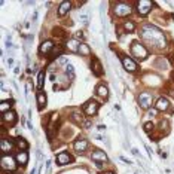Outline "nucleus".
Here are the masks:
<instances>
[{"label":"nucleus","mask_w":174,"mask_h":174,"mask_svg":"<svg viewBox=\"0 0 174 174\" xmlns=\"http://www.w3.org/2000/svg\"><path fill=\"white\" fill-rule=\"evenodd\" d=\"M131 54L137 60H140V61L147 58V49L141 43H138V42H132V45H131Z\"/></svg>","instance_id":"nucleus-2"},{"label":"nucleus","mask_w":174,"mask_h":174,"mask_svg":"<svg viewBox=\"0 0 174 174\" xmlns=\"http://www.w3.org/2000/svg\"><path fill=\"white\" fill-rule=\"evenodd\" d=\"M152 101H153V95L149 94V92H141L138 95V104L143 109H149L152 106Z\"/></svg>","instance_id":"nucleus-5"},{"label":"nucleus","mask_w":174,"mask_h":174,"mask_svg":"<svg viewBox=\"0 0 174 174\" xmlns=\"http://www.w3.org/2000/svg\"><path fill=\"white\" fill-rule=\"evenodd\" d=\"M122 64H124L125 70H128V72H135L137 70V64L131 60L130 57H124L122 58Z\"/></svg>","instance_id":"nucleus-11"},{"label":"nucleus","mask_w":174,"mask_h":174,"mask_svg":"<svg viewBox=\"0 0 174 174\" xmlns=\"http://www.w3.org/2000/svg\"><path fill=\"white\" fill-rule=\"evenodd\" d=\"M69 162H72V156H70L67 152H63V153H60V155L57 156V164H58V165H66V164H69Z\"/></svg>","instance_id":"nucleus-12"},{"label":"nucleus","mask_w":174,"mask_h":174,"mask_svg":"<svg viewBox=\"0 0 174 174\" xmlns=\"http://www.w3.org/2000/svg\"><path fill=\"white\" fill-rule=\"evenodd\" d=\"M78 54L88 57V55H91V49H89V46H88V45L81 43V46H79V52H78Z\"/></svg>","instance_id":"nucleus-22"},{"label":"nucleus","mask_w":174,"mask_h":174,"mask_svg":"<svg viewBox=\"0 0 174 174\" xmlns=\"http://www.w3.org/2000/svg\"><path fill=\"white\" fill-rule=\"evenodd\" d=\"M70 7H72L70 1H63V3L60 4V7H58V15H60V16H64V15L70 10Z\"/></svg>","instance_id":"nucleus-17"},{"label":"nucleus","mask_w":174,"mask_h":174,"mask_svg":"<svg viewBox=\"0 0 174 174\" xmlns=\"http://www.w3.org/2000/svg\"><path fill=\"white\" fill-rule=\"evenodd\" d=\"M84 109H85V113H87L88 116H94L97 113V110H98V104L94 100H91V101H88L87 104H85Z\"/></svg>","instance_id":"nucleus-7"},{"label":"nucleus","mask_w":174,"mask_h":174,"mask_svg":"<svg viewBox=\"0 0 174 174\" xmlns=\"http://www.w3.org/2000/svg\"><path fill=\"white\" fill-rule=\"evenodd\" d=\"M37 104H39V109H43L46 106V95L43 92H39L37 94Z\"/></svg>","instance_id":"nucleus-20"},{"label":"nucleus","mask_w":174,"mask_h":174,"mask_svg":"<svg viewBox=\"0 0 174 174\" xmlns=\"http://www.w3.org/2000/svg\"><path fill=\"white\" fill-rule=\"evenodd\" d=\"M170 94H171V97H174V91H170Z\"/></svg>","instance_id":"nucleus-33"},{"label":"nucleus","mask_w":174,"mask_h":174,"mask_svg":"<svg viewBox=\"0 0 174 174\" xmlns=\"http://www.w3.org/2000/svg\"><path fill=\"white\" fill-rule=\"evenodd\" d=\"M81 19H82L84 22H88V16H87V15H81Z\"/></svg>","instance_id":"nucleus-30"},{"label":"nucleus","mask_w":174,"mask_h":174,"mask_svg":"<svg viewBox=\"0 0 174 174\" xmlns=\"http://www.w3.org/2000/svg\"><path fill=\"white\" fill-rule=\"evenodd\" d=\"M124 28H125L127 31H134L135 25H134V22H131V21H127V22L124 24Z\"/></svg>","instance_id":"nucleus-27"},{"label":"nucleus","mask_w":174,"mask_h":174,"mask_svg":"<svg viewBox=\"0 0 174 174\" xmlns=\"http://www.w3.org/2000/svg\"><path fill=\"white\" fill-rule=\"evenodd\" d=\"M0 150H1V153L10 152L12 150V143L9 140H6V138H1V141H0Z\"/></svg>","instance_id":"nucleus-16"},{"label":"nucleus","mask_w":174,"mask_h":174,"mask_svg":"<svg viewBox=\"0 0 174 174\" xmlns=\"http://www.w3.org/2000/svg\"><path fill=\"white\" fill-rule=\"evenodd\" d=\"M152 128H153V124H152V122H146V124H144V131H146V132H150Z\"/></svg>","instance_id":"nucleus-29"},{"label":"nucleus","mask_w":174,"mask_h":174,"mask_svg":"<svg viewBox=\"0 0 174 174\" xmlns=\"http://www.w3.org/2000/svg\"><path fill=\"white\" fill-rule=\"evenodd\" d=\"M43 81H45V73H43V72H40V73H39V76H37V84H36L37 88L43 87Z\"/></svg>","instance_id":"nucleus-26"},{"label":"nucleus","mask_w":174,"mask_h":174,"mask_svg":"<svg viewBox=\"0 0 174 174\" xmlns=\"http://www.w3.org/2000/svg\"><path fill=\"white\" fill-rule=\"evenodd\" d=\"M130 12H131V4H128V3L119 1V3L115 4V13L118 16H127V15H130Z\"/></svg>","instance_id":"nucleus-4"},{"label":"nucleus","mask_w":174,"mask_h":174,"mask_svg":"<svg viewBox=\"0 0 174 174\" xmlns=\"http://www.w3.org/2000/svg\"><path fill=\"white\" fill-rule=\"evenodd\" d=\"M16 146H18V147L21 149V152H25V150L28 149V143H27V141H25L24 138H21V137H19L18 140H16Z\"/></svg>","instance_id":"nucleus-21"},{"label":"nucleus","mask_w":174,"mask_h":174,"mask_svg":"<svg viewBox=\"0 0 174 174\" xmlns=\"http://www.w3.org/2000/svg\"><path fill=\"white\" fill-rule=\"evenodd\" d=\"M54 51V43L51 42V40H46L43 43L40 45V54H51Z\"/></svg>","instance_id":"nucleus-15"},{"label":"nucleus","mask_w":174,"mask_h":174,"mask_svg":"<svg viewBox=\"0 0 174 174\" xmlns=\"http://www.w3.org/2000/svg\"><path fill=\"white\" fill-rule=\"evenodd\" d=\"M168 107H170V103H168V100H167L165 97H161V98L156 101V110L165 112V110H168Z\"/></svg>","instance_id":"nucleus-13"},{"label":"nucleus","mask_w":174,"mask_h":174,"mask_svg":"<svg viewBox=\"0 0 174 174\" xmlns=\"http://www.w3.org/2000/svg\"><path fill=\"white\" fill-rule=\"evenodd\" d=\"M15 159H16V162L19 165H25L28 162V155L25 152H19V153H16V158Z\"/></svg>","instance_id":"nucleus-18"},{"label":"nucleus","mask_w":174,"mask_h":174,"mask_svg":"<svg viewBox=\"0 0 174 174\" xmlns=\"http://www.w3.org/2000/svg\"><path fill=\"white\" fill-rule=\"evenodd\" d=\"M66 76L69 79H73V76H75V67L72 64H67L66 66Z\"/></svg>","instance_id":"nucleus-24"},{"label":"nucleus","mask_w":174,"mask_h":174,"mask_svg":"<svg viewBox=\"0 0 174 174\" xmlns=\"http://www.w3.org/2000/svg\"><path fill=\"white\" fill-rule=\"evenodd\" d=\"M10 106H12V101H1V103H0V112H1V113L9 112V110H10Z\"/></svg>","instance_id":"nucleus-23"},{"label":"nucleus","mask_w":174,"mask_h":174,"mask_svg":"<svg viewBox=\"0 0 174 174\" xmlns=\"http://www.w3.org/2000/svg\"><path fill=\"white\" fill-rule=\"evenodd\" d=\"M140 36L149 46H155L156 49H162L167 46L165 36L162 34L161 30H158L153 25H143L140 30Z\"/></svg>","instance_id":"nucleus-1"},{"label":"nucleus","mask_w":174,"mask_h":174,"mask_svg":"<svg viewBox=\"0 0 174 174\" xmlns=\"http://www.w3.org/2000/svg\"><path fill=\"white\" fill-rule=\"evenodd\" d=\"M61 52H63V48H61V46H58V48H55V49L52 51V57L55 58V57H57V55H60Z\"/></svg>","instance_id":"nucleus-28"},{"label":"nucleus","mask_w":174,"mask_h":174,"mask_svg":"<svg viewBox=\"0 0 174 174\" xmlns=\"http://www.w3.org/2000/svg\"><path fill=\"white\" fill-rule=\"evenodd\" d=\"M1 121L6 122V124H15V121H16V115H15V112L9 110V112L1 113Z\"/></svg>","instance_id":"nucleus-10"},{"label":"nucleus","mask_w":174,"mask_h":174,"mask_svg":"<svg viewBox=\"0 0 174 174\" xmlns=\"http://www.w3.org/2000/svg\"><path fill=\"white\" fill-rule=\"evenodd\" d=\"M92 159H94L95 162H107V155H106L103 150L95 149V150L92 152Z\"/></svg>","instance_id":"nucleus-9"},{"label":"nucleus","mask_w":174,"mask_h":174,"mask_svg":"<svg viewBox=\"0 0 174 174\" xmlns=\"http://www.w3.org/2000/svg\"><path fill=\"white\" fill-rule=\"evenodd\" d=\"M87 149H88L87 138H78V140L75 141V150H76L78 153H84Z\"/></svg>","instance_id":"nucleus-8"},{"label":"nucleus","mask_w":174,"mask_h":174,"mask_svg":"<svg viewBox=\"0 0 174 174\" xmlns=\"http://www.w3.org/2000/svg\"><path fill=\"white\" fill-rule=\"evenodd\" d=\"M149 115H150V116H155V115H156V110H149Z\"/></svg>","instance_id":"nucleus-31"},{"label":"nucleus","mask_w":174,"mask_h":174,"mask_svg":"<svg viewBox=\"0 0 174 174\" xmlns=\"http://www.w3.org/2000/svg\"><path fill=\"white\" fill-rule=\"evenodd\" d=\"M79 40L78 39H70V40H67V49L70 51V52H79Z\"/></svg>","instance_id":"nucleus-14"},{"label":"nucleus","mask_w":174,"mask_h":174,"mask_svg":"<svg viewBox=\"0 0 174 174\" xmlns=\"http://www.w3.org/2000/svg\"><path fill=\"white\" fill-rule=\"evenodd\" d=\"M0 167L3 171H15L16 170V159L9 155H3L0 159Z\"/></svg>","instance_id":"nucleus-3"},{"label":"nucleus","mask_w":174,"mask_h":174,"mask_svg":"<svg viewBox=\"0 0 174 174\" xmlns=\"http://www.w3.org/2000/svg\"><path fill=\"white\" fill-rule=\"evenodd\" d=\"M92 70L95 72L97 76H100V75L103 73V69H101V64H100L98 60H94V61H92Z\"/></svg>","instance_id":"nucleus-19"},{"label":"nucleus","mask_w":174,"mask_h":174,"mask_svg":"<svg viewBox=\"0 0 174 174\" xmlns=\"http://www.w3.org/2000/svg\"><path fill=\"white\" fill-rule=\"evenodd\" d=\"M97 94L100 97H106L107 98V88L104 87V85H100V87L97 88Z\"/></svg>","instance_id":"nucleus-25"},{"label":"nucleus","mask_w":174,"mask_h":174,"mask_svg":"<svg viewBox=\"0 0 174 174\" xmlns=\"http://www.w3.org/2000/svg\"><path fill=\"white\" fill-rule=\"evenodd\" d=\"M150 9H152V1H149V0H140L138 3H137V10H138V13L140 15H147L149 12H150Z\"/></svg>","instance_id":"nucleus-6"},{"label":"nucleus","mask_w":174,"mask_h":174,"mask_svg":"<svg viewBox=\"0 0 174 174\" xmlns=\"http://www.w3.org/2000/svg\"><path fill=\"white\" fill-rule=\"evenodd\" d=\"M101 174H115V173H112V171H106V173H101Z\"/></svg>","instance_id":"nucleus-32"}]
</instances>
